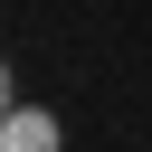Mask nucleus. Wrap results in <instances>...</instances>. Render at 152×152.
Wrapping results in <instances>:
<instances>
[{
	"label": "nucleus",
	"mask_w": 152,
	"mask_h": 152,
	"mask_svg": "<svg viewBox=\"0 0 152 152\" xmlns=\"http://www.w3.org/2000/svg\"><path fill=\"white\" fill-rule=\"evenodd\" d=\"M0 152H57V114L10 104V114H0Z\"/></svg>",
	"instance_id": "f257e3e1"
},
{
	"label": "nucleus",
	"mask_w": 152,
	"mask_h": 152,
	"mask_svg": "<svg viewBox=\"0 0 152 152\" xmlns=\"http://www.w3.org/2000/svg\"><path fill=\"white\" fill-rule=\"evenodd\" d=\"M0 114H10V66H0Z\"/></svg>",
	"instance_id": "f03ea898"
}]
</instances>
